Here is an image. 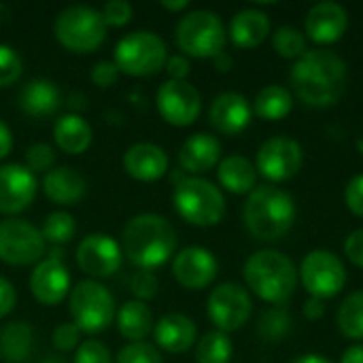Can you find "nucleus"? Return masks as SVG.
<instances>
[{"instance_id":"f257e3e1","label":"nucleus","mask_w":363,"mask_h":363,"mask_svg":"<svg viewBox=\"0 0 363 363\" xmlns=\"http://www.w3.org/2000/svg\"><path fill=\"white\" fill-rule=\"evenodd\" d=\"M296 96L313 108L334 106L347 91L349 68L347 62L328 49L306 51L289 72Z\"/></svg>"},{"instance_id":"f03ea898","label":"nucleus","mask_w":363,"mask_h":363,"mask_svg":"<svg viewBox=\"0 0 363 363\" xmlns=\"http://www.w3.org/2000/svg\"><path fill=\"white\" fill-rule=\"evenodd\" d=\"M121 251L138 270H155L164 266L170 257H174L177 232L162 215H134L123 228Z\"/></svg>"},{"instance_id":"7ed1b4c3","label":"nucleus","mask_w":363,"mask_h":363,"mask_svg":"<svg viewBox=\"0 0 363 363\" xmlns=\"http://www.w3.org/2000/svg\"><path fill=\"white\" fill-rule=\"evenodd\" d=\"M242 219L253 238L277 242L285 238L296 223V202L277 185H259L249 194Z\"/></svg>"},{"instance_id":"20e7f679","label":"nucleus","mask_w":363,"mask_h":363,"mask_svg":"<svg viewBox=\"0 0 363 363\" xmlns=\"http://www.w3.org/2000/svg\"><path fill=\"white\" fill-rule=\"evenodd\" d=\"M247 287L264 302L283 306L298 287V270L294 262L274 249L255 251L242 268Z\"/></svg>"},{"instance_id":"39448f33","label":"nucleus","mask_w":363,"mask_h":363,"mask_svg":"<svg viewBox=\"0 0 363 363\" xmlns=\"http://www.w3.org/2000/svg\"><path fill=\"white\" fill-rule=\"evenodd\" d=\"M174 211L183 221L196 228L219 225L225 215V198L221 189L202 177H183L172 191Z\"/></svg>"},{"instance_id":"423d86ee","label":"nucleus","mask_w":363,"mask_h":363,"mask_svg":"<svg viewBox=\"0 0 363 363\" xmlns=\"http://www.w3.org/2000/svg\"><path fill=\"white\" fill-rule=\"evenodd\" d=\"M177 47L185 57H215L228 43V32L221 17L208 9H196L181 17L174 30Z\"/></svg>"},{"instance_id":"0eeeda50","label":"nucleus","mask_w":363,"mask_h":363,"mask_svg":"<svg viewBox=\"0 0 363 363\" xmlns=\"http://www.w3.org/2000/svg\"><path fill=\"white\" fill-rule=\"evenodd\" d=\"M106 23L98 9L87 4H70L62 9L53 21L57 43L72 53H91L106 38Z\"/></svg>"},{"instance_id":"6e6552de","label":"nucleus","mask_w":363,"mask_h":363,"mask_svg":"<svg viewBox=\"0 0 363 363\" xmlns=\"http://www.w3.org/2000/svg\"><path fill=\"white\" fill-rule=\"evenodd\" d=\"M168 60V47L164 38L151 30H136L119 38L113 51V62L119 72L128 77L157 74Z\"/></svg>"},{"instance_id":"1a4fd4ad","label":"nucleus","mask_w":363,"mask_h":363,"mask_svg":"<svg viewBox=\"0 0 363 363\" xmlns=\"http://www.w3.org/2000/svg\"><path fill=\"white\" fill-rule=\"evenodd\" d=\"M68 311L72 323L85 334L104 332L117 317L113 294L98 281L85 279L68 296Z\"/></svg>"},{"instance_id":"9d476101","label":"nucleus","mask_w":363,"mask_h":363,"mask_svg":"<svg viewBox=\"0 0 363 363\" xmlns=\"http://www.w3.org/2000/svg\"><path fill=\"white\" fill-rule=\"evenodd\" d=\"M47 251L40 228L9 217L0 221V262L9 266H36Z\"/></svg>"},{"instance_id":"9b49d317","label":"nucleus","mask_w":363,"mask_h":363,"mask_svg":"<svg viewBox=\"0 0 363 363\" xmlns=\"http://www.w3.org/2000/svg\"><path fill=\"white\" fill-rule=\"evenodd\" d=\"M300 281L311 298H336L347 285V268L336 253L315 249L300 264Z\"/></svg>"},{"instance_id":"f8f14e48","label":"nucleus","mask_w":363,"mask_h":363,"mask_svg":"<svg viewBox=\"0 0 363 363\" xmlns=\"http://www.w3.org/2000/svg\"><path fill=\"white\" fill-rule=\"evenodd\" d=\"M251 313H253L251 296L238 283L217 285L206 300V315L211 323L223 334L245 328V323L251 319Z\"/></svg>"},{"instance_id":"ddd939ff","label":"nucleus","mask_w":363,"mask_h":363,"mask_svg":"<svg viewBox=\"0 0 363 363\" xmlns=\"http://www.w3.org/2000/svg\"><path fill=\"white\" fill-rule=\"evenodd\" d=\"M304 164L302 145L289 136H272L257 149V172L270 183L291 181Z\"/></svg>"},{"instance_id":"4468645a","label":"nucleus","mask_w":363,"mask_h":363,"mask_svg":"<svg viewBox=\"0 0 363 363\" xmlns=\"http://www.w3.org/2000/svg\"><path fill=\"white\" fill-rule=\"evenodd\" d=\"M123 264L121 245L111 234H87L77 247V266L85 272L91 281L108 279L119 272Z\"/></svg>"},{"instance_id":"2eb2a0df","label":"nucleus","mask_w":363,"mask_h":363,"mask_svg":"<svg viewBox=\"0 0 363 363\" xmlns=\"http://www.w3.org/2000/svg\"><path fill=\"white\" fill-rule=\"evenodd\" d=\"M162 119L174 128L191 125L202 111V96L189 81H166L155 96Z\"/></svg>"},{"instance_id":"dca6fc26","label":"nucleus","mask_w":363,"mask_h":363,"mask_svg":"<svg viewBox=\"0 0 363 363\" xmlns=\"http://www.w3.org/2000/svg\"><path fill=\"white\" fill-rule=\"evenodd\" d=\"M30 291L43 306H57L70 294V272L62 262V251L55 249L40 259L30 274Z\"/></svg>"},{"instance_id":"f3484780","label":"nucleus","mask_w":363,"mask_h":363,"mask_svg":"<svg viewBox=\"0 0 363 363\" xmlns=\"http://www.w3.org/2000/svg\"><path fill=\"white\" fill-rule=\"evenodd\" d=\"M172 274L177 283L189 291H200L213 285L219 274L217 257L204 247H185L172 257Z\"/></svg>"},{"instance_id":"a211bd4d","label":"nucleus","mask_w":363,"mask_h":363,"mask_svg":"<svg viewBox=\"0 0 363 363\" xmlns=\"http://www.w3.org/2000/svg\"><path fill=\"white\" fill-rule=\"evenodd\" d=\"M38 191L36 174L23 164L0 166V213L11 217L26 211Z\"/></svg>"},{"instance_id":"6ab92c4d","label":"nucleus","mask_w":363,"mask_h":363,"mask_svg":"<svg viewBox=\"0 0 363 363\" xmlns=\"http://www.w3.org/2000/svg\"><path fill=\"white\" fill-rule=\"evenodd\" d=\"M253 117V108L249 100L238 91H223L219 94L208 108V121L211 125L225 134V136H238L242 134Z\"/></svg>"},{"instance_id":"aec40b11","label":"nucleus","mask_w":363,"mask_h":363,"mask_svg":"<svg viewBox=\"0 0 363 363\" xmlns=\"http://www.w3.org/2000/svg\"><path fill=\"white\" fill-rule=\"evenodd\" d=\"M306 34L317 45H334L349 30V13L338 2H319L306 15Z\"/></svg>"},{"instance_id":"412c9836","label":"nucleus","mask_w":363,"mask_h":363,"mask_svg":"<svg viewBox=\"0 0 363 363\" xmlns=\"http://www.w3.org/2000/svg\"><path fill=\"white\" fill-rule=\"evenodd\" d=\"M123 168L132 179L153 183L168 172V153L155 143H134L123 153Z\"/></svg>"},{"instance_id":"4be33fe9","label":"nucleus","mask_w":363,"mask_h":363,"mask_svg":"<svg viewBox=\"0 0 363 363\" xmlns=\"http://www.w3.org/2000/svg\"><path fill=\"white\" fill-rule=\"evenodd\" d=\"M153 338H155L157 349L172 353V355H181L196 345L198 328L187 315L170 313V315H164L160 321H155Z\"/></svg>"},{"instance_id":"5701e85b","label":"nucleus","mask_w":363,"mask_h":363,"mask_svg":"<svg viewBox=\"0 0 363 363\" xmlns=\"http://www.w3.org/2000/svg\"><path fill=\"white\" fill-rule=\"evenodd\" d=\"M221 162V143L217 136L198 132L189 136L179 149V166L183 172L202 174L219 166Z\"/></svg>"},{"instance_id":"b1692460","label":"nucleus","mask_w":363,"mask_h":363,"mask_svg":"<svg viewBox=\"0 0 363 363\" xmlns=\"http://www.w3.org/2000/svg\"><path fill=\"white\" fill-rule=\"evenodd\" d=\"M87 191L85 177L72 166H57L43 174V194L60 206H72L83 200Z\"/></svg>"},{"instance_id":"393cba45","label":"nucleus","mask_w":363,"mask_h":363,"mask_svg":"<svg viewBox=\"0 0 363 363\" xmlns=\"http://www.w3.org/2000/svg\"><path fill=\"white\" fill-rule=\"evenodd\" d=\"M17 104L30 117H49L60 106V89L49 79H30L21 85L17 94Z\"/></svg>"},{"instance_id":"a878e982","label":"nucleus","mask_w":363,"mask_h":363,"mask_svg":"<svg viewBox=\"0 0 363 363\" xmlns=\"http://www.w3.org/2000/svg\"><path fill=\"white\" fill-rule=\"evenodd\" d=\"M270 34V19L259 9H242L230 21V40L240 49L259 47Z\"/></svg>"},{"instance_id":"bb28decb","label":"nucleus","mask_w":363,"mask_h":363,"mask_svg":"<svg viewBox=\"0 0 363 363\" xmlns=\"http://www.w3.org/2000/svg\"><path fill=\"white\" fill-rule=\"evenodd\" d=\"M53 140L57 149L68 155H81L89 149L94 140L91 125L79 113L60 115L53 123Z\"/></svg>"},{"instance_id":"cd10ccee","label":"nucleus","mask_w":363,"mask_h":363,"mask_svg":"<svg viewBox=\"0 0 363 363\" xmlns=\"http://www.w3.org/2000/svg\"><path fill=\"white\" fill-rule=\"evenodd\" d=\"M115 325H117V332L125 340H130V342H145V338H149L153 334V328H155L153 311L149 308L147 302L128 300L117 311Z\"/></svg>"},{"instance_id":"c85d7f7f","label":"nucleus","mask_w":363,"mask_h":363,"mask_svg":"<svg viewBox=\"0 0 363 363\" xmlns=\"http://www.w3.org/2000/svg\"><path fill=\"white\" fill-rule=\"evenodd\" d=\"M217 179L230 194L247 196L257 187V168L245 155H228L217 166Z\"/></svg>"},{"instance_id":"c756f323","label":"nucleus","mask_w":363,"mask_h":363,"mask_svg":"<svg viewBox=\"0 0 363 363\" xmlns=\"http://www.w3.org/2000/svg\"><path fill=\"white\" fill-rule=\"evenodd\" d=\"M34 351V332L26 321L6 323L0 332V355L11 363L26 362Z\"/></svg>"},{"instance_id":"7c9ffc66","label":"nucleus","mask_w":363,"mask_h":363,"mask_svg":"<svg viewBox=\"0 0 363 363\" xmlns=\"http://www.w3.org/2000/svg\"><path fill=\"white\" fill-rule=\"evenodd\" d=\"M294 108V96L283 85H266L253 100V113L266 121H281Z\"/></svg>"},{"instance_id":"2f4dec72","label":"nucleus","mask_w":363,"mask_h":363,"mask_svg":"<svg viewBox=\"0 0 363 363\" xmlns=\"http://www.w3.org/2000/svg\"><path fill=\"white\" fill-rule=\"evenodd\" d=\"M336 321L345 338L363 340V289L353 291L345 298V302L338 308Z\"/></svg>"},{"instance_id":"473e14b6","label":"nucleus","mask_w":363,"mask_h":363,"mask_svg":"<svg viewBox=\"0 0 363 363\" xmlns=\"http://www.w3.org/2000/svg\"><path fill=\"white\" fill-rule=\"evenodd\" d=\"M234 345L228 334L215 330L204 334L196 345V363H230Z\"/></svg>"},{"instance_id":"72a5a7b5","label":"nucleus","mask_w":363,"mask_h":363,"mask_svg":"<svg viewBox=\"0 0 363 363\" xmlns=\"http://www.w3.org/2000/svg\"><path fill=\"white\" fill-rule=\"evenodd\" d=\"M40 234L45 238V242H51L53 247H64L68 245L74 234H77V221L70 213L66 211H53L45 217Z\"/></svg>"},{"instance_id":"f704fd0d","label":"nucleus","mask_w":363,"mask_h":363,"mask_svg":"<svg viewBox=\"0 0 363 363\" xmlns=\"http://www.w3.org/2000/svg\"><path fill=\"white\" fill-rule=\"evenodd\" d=\"M272 47L285 60H300L308 51L306 36L298 28H294V26L277 28L274 34H272Z\"/></svg>"},{"instance_id":"c9c22d12","label":"nucleus","mask_w":363,"mask_h":363,"mask_svg":"<svg viewBox=\"0 0 363 363\" xmlns=\"http://www.w3.org/2000/svg\"><path fill=\"white\" fill-rule=\"evenodd\" d=\"M289 330H291V317L281 306L266 311L262 315V319H259V325H257V332H259V336L266 342H279V340H283L289 334Z\"/></svg>"},{"instance_id":"e433bc0d","label":"nucleus","mask_w":363,"mask_h":363,"mask_svg":"<svg viewBox=\"0 0 363 363\" xmlns=\"http://www.w3.org/2000/svg\"><path fill=\"white\" fill-rule=\"evenodd\" d=\"M30 172L38 174H47L49 170H53L55 166V151L51 145L47 143H34L26 149V164H23Z\"/></svg>"},{"instance_id":"4c0bfd02","label":"nucleus","mask_w":363,"mask_h":363,"mask_svg":"<svg viewBox=\"0 0 363 363\" xmlns=\"http://www.w3.org/2000/svg\"><path fill=\"white\" fill-rule=\"evenodd\" d=\"M115 363H164L157 347L149 342H130L119 351Z\"/></svg>"},{"instance_id":"58836bf2","label":"nucleus","mask_w":363,"mask_h":363,"mask_svg":"<svg viewBox=\"0 0 363 363\" xmlns=\"http://www.w3.org/2000/svg\"><path fill=\"white\" fill-rule=\"evenodd\" d=\"M23 70V62L21 55L11 47L0 43V87H9L13 85Z\"/></svg>"},{"instance_id":"ea45409f","label":"nucleus","mask_w":363,"mask_h":363,"mask_svg":"<svg viewBox=\"0 0 363 363\" xmlns=\"http://www.w3.org/2000/svg\"><path fill=\"white\" fill-rule=\"evenodd\" d=\"M157 287H160V281L153 274V270H136L130 279V291L134 300H140V302L153 300L157 296Z\"/></svg>"},{"instance_id":"a19ab883","label":"nucleus","mask_w":363,"mask_h":363,"mask_svg":"<svg viewBox=\"0 0 363 363\" xmlns=\"http://www.w3.org/2000/svg\"><path fill=\"white\" fill-rule=\"evenodd\" d=\"M132 4L128 0H108L102 9L100 15L106 23V28H121L132 19Z\"/></svg>"},{"instance_id":"79ce46f5","label":"nucleus","mask_w":363,"mask_h":363,"mask_svg":"<svg viewBox=\"0 0 363 363\" xmlns=\"http://www.w3.org/2000/svg\"><path fill=\"white\" fill-rule=\"evenodd\" d=\"M74 363H113L108 347L100 340H85L74 353Z\"/></svg>"},{"instance_id":"37998d69","label":"nucleus","mask_w":363,"mask_h":363,"mask_svg":"<svg viewBox=\"0 0 363 363\" xmlns=\"http://www.w3.org/2000/svg\"><path fill=\"white\" fill-rule=\"evenodd\" d=\"M81 330L70 321V323H60L55 330H53V334H51V342H53V347L57 349V351H62V353H68V351H74V349H79V345H81Z\"/></svg>"},{"instance_id":"c03bdc74","label":"nucleus","mask_w":363,"mask_h":363,"mask_svg":"<svg viewBox=\"0 0 363 363\" xmlns=\"http://www.w3.org/2000/svg\"><path fill=\"white\" fill-rule=\"evenodd\" d=\"M119 74H121V72H119V68L115 66L113 60L96 62L94 68H91V72H89L91 83H94L96 87H111V85H115L117 79H119Z\"/></svg>"},{"instance_id":"a18cd8bd","label":"nucleus","mask_w":363,"mask_h":363,"mask_svg":"<svg viewBox=\"0 0 363 363\" xmlns=\"http://www.w3.org/2000/svg\"><path fill=\"white\" fill-rule=\"evenodd\" d=\"M345 204L353 215L363 217V174H355L347 183V187H345Z\"/></svg>"},{"instance_id":"49530a36","label":"nucleus","mask_w":363,"mask_h":363,"mask_svg":"<svg viewBox=\"0 0 363 363\" xmlns=\"http://www.w3.org/2000/svg\"><path fill=\"white\" fill-rule=\"evenodd\" d=\"M345 255L347 259L357 266V268H363V228L351 232L345 240Z\"/></svg>"},{"instance_id":"de8ad7c7","label":"nucleus","mask_w":363,"mask_h":363,"mask_svg":"<svg viewBox=\"0 0 363 363\" xmlns=\"http://www.w3.org/2000/svg\"><path fill=\"white\" fill-rule=\"evenodd\" d=\"M166 72L170 77V81H187L189 72H191V64H189V57H185L183 53H177V55H168L166 60Z\"/></svg>"},{"instance_id":"09e8293b","label":"nucleus","mask_w":363,"mask_h":363,"mask_svg":"<svg viewBox=\"0 0 363 363\" xmlns=\"http://www.w3.org/2000/svg\"><path fill=\"white\" fill-rule=\"evenodd\" d=\"M15 304H17V291H15V287L4 277H0V319L6 317V315H11L13 308H15Z\"/></svg>"},{"instance_id":"8fccbe9b","label":"nucleus","mask_w":363,"mask_h":363,"mask_svg":"<svg viewBox=\"0 0 363 363\" xmlns=\"http://www.w3.org/2000/svg\"><path fill=\"white\" fill-rule=\"evenodd\" d=\"M304 317L308 321H319L325 317V300H319V298H308L304 302Z\"/></svg>"},{"instance_id":"3c124183","label":"nucleus","mask_w":363,"mask_h":363,"mask_svg":"<svg viewBox=\"0 0 363 363\" xmlns=\"http://www.w3.org/2000/svg\"><path fill=\"white\" fill-rule=\"evenodd\" d=\"M13 149V134L9 130V125L0 119V160H4Z\"/></svg>"},{"instance_id":"603ef678","label":"nucleus","mask_w":363,"mask_h":363,"mask_svg":"<svg viewBox=\"0 0 363 363\" xmlns=\"http://www.w3.org/2000/svg\"><path fill=\"white\" fill-rule=\"evenodd\" d=\"M340 363H363V345H353V347H349V349L342 353Z\"/></svg>"},{"instance_id":"864d4df0","label":"nucleus","mask_w":363,"mask_h":363,"mask_svg":"<svg viewBox=\"0 0 363 363\" xmlns=\"http://www.w3.org/2000/svg\"><path fill=\"white\" fill-rule=\"evenodd\" d=\"M213 62H215V68H217L219 72H228V70L232 68V64H234V60H232V55H230L228 51H221L219 55H215Z\"/></svg>"},{"instance_id":"5fc2aeb1","label":"nucleus","mask_w":363,"mask_h":363,"mask_svg":"<svg viewBox=\"0 0 363 363\" xmlns=\"http://www.w3.org/2000/svg\"><path fill=\"white\" fill-rule=\"evenodd\" d=\"M291 363H332L325 355H319V353H306V355H300L296 357Z\"/></svg>"},{"instance_id":"6e6d98bb","label":"nucleus","mask_w":363,"mask_h":363,"mask_svg":"<svg viewBox=\"0 0 363 363\" xmlns=\"http://www.w3.org/2000/svg\"><path fill=\"white\" fill-rule=\"evenodd\" d=\"M162 6L166 11H170V13H179V11H185L189 6V0H174V2L172 0H164Z\"/></svg>"},{"instance_id":"4d7b16f0","label":"nucleus","mask_w":363,"mask_h":363,"mask_svg":"<svg viewBox=\"0 0 363 363\" xmlns=\"http://www.w3.org/2000/svg\"><path fill=\"white\" fill-rule=\"evenodd\" d=\"M43 363H60V362H57V359H45Z\"/></svg>"}]
</instances>
